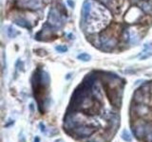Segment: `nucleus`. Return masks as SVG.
Here are the masks:
<instances>
[{
    "instance_id": "5",
    "label": "nucleus",
    "mask_w": 152,
    "mask_h": 142,
    "mask_svg": "<svg viewBox=\"0 0 152 142\" xmlns=\"http://www.w3.org/2000/svg\"><path fill=\"white\" fill-rule=\"evenodd\" d=\"M33 93L37 101L41 113H44L43 108L48 105L49 100V77L42 69H36L32 78Z\"/></svg>"
},
{
    "instance_id": "1",
    "label": "nucleus",
    "mask_w": 152,
    "mask_h": 142,
    "mask_svg": "<svg viewBox=\"0 0 152 142\" xmlns=\"http://www.w3.org/2000/svg\"><path fill=\"white\" fill-rule=\"evenodd\" d=\"M125 80L92 70L75 88L63 118V130L77 142H111L120 128Z\"/></svg>"
},
{
    "instance_id": "6",
    "label": "nucleus",
    "mask_w": 152,
    "mask_h": 142,
    "mask_svg": "<svg viewBox=\"0 0 152 142\" xmlns=\"http://www.w3.org/2000/svg\"><path fill=\"white\" fill-rule=\"evenodd\" d=\"M78 59L82 60V61H90V56L86 54V53H83V54L78 56Z\"/></svg>"
},
{
    "instance_id": "2",
    "label": "nucleus",
    "mask_w": 152,
    "mask_h": 142,
    "mask_svg": "<svg viewBox=\"0 0 152 142\" xmlns=\"http://www.w3.org/2000/svg\"><path fill=\"white\" fill-rule=\"evenodd\" d=\"M152 27V0H86L80 28L86 40L105 53L136 46Z\"/></svg>"
},
{
    "instance_id": "3",
    "label": "nucleus",
    "mask_w": 152,
    "mask_h": 142,
    "mask_svg": "<svg viewBox=\"0 0 152 142\" xmlns=\"http://www.w3.org/2000/svg\"><path fill=\"white\" fill-rule=\"evenodd\" d=\"M7 17L26 29L39 42H52L62 36L69 20L63 0H8Z\"/></svg>"
},
{
    "instance_id": "7",
    "label": "nucleus",
    "mask_w": 152,
    "mask_h": 142,
    "mask_svg": "<svg viewBox=\"0 0 152 142\" xmlns=\"http://www.w3.org/2000/svg\"><path fill=\"white\" fill-rule=\"evenodd\" d=\"M56 49L58 51H61V52H65V51H67V47H60V46H57Z\"/></svg>"
},
{
    "instance_id": "4",
    "label": "nucleus",
    "mask_w": 152,
    "mask_h": 142,
    "mask_svg": "<svg viewBox=\"0 0 152 142\" xmlns=\"http://www.w3.org/2000/svg\"><path fill=\"white\" fill-rule=\"evenodd\" d=\"M129 125L139 142H152V81L142 83L133 93Z\"/></svg>"
}]
</instances>
